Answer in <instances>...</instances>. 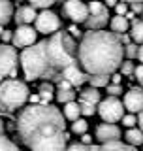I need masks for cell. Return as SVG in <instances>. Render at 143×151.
I'll use <instances>...</instances> for the list:
<instances>
[{"label": "cell", "mask_w": 143, "mask_h": 151, "mask_svg": "<svg viewBox=\"0 0 143 151\" xmlns=\"http://www.w3.org/2000/svg\"><path fill=\"white\" fill-rule=\"evenodd\" d=\"M17 132L30 151H66V125L59 108L30 104L19 113Z\"/></svg>", "instance_id": "obj_1"}, {"label": "cell", "mask_w": 143, "mask_h": 151, "mask_svg": "<svg viewBox=\"0 0 143 151\" xmlns=\"http://www.w3.org/2000/svg\"><path fill=\"white\" fill-rule=\"evenodd\" d=\"M79 64L90 76L115 74L124 63V45L117 32L107 30H89L81 38L77 47Z\"/></svg>", "instance_id": "obj_2"}, {"label": "cell", "mask_w": 143, "mask_h": 151, "mask_svg": "<svg viewBox=\"0 0 143 151\" xmlns=\"http://www.w3.org/2000/svg\"><path fill=\"white\" fill-rule=\"evenodd\" d=\"M19 63H21V68L28 81H34L38 78L55 79V81L60 79V74H56V70L51 66L49 57H47V40L25 47L23 53L19 55Z\"/></svg>", "instance_id": "obj_3"}, {"label": "cell", "mask_w": 143, "mask_h": 151, "mask_svg": "<svg viewBox=\"0 0 143 151\" xmlns=\"http://www.w3.org/2000/svg\"><path fill=\"white\" fill-rule=\"evenodd\" d=\"M47 57L55 70H64L66 66L77 64V45L70 32H55L47 40Z\"/></svg>", "instance_id": "obj_4"}, {"label": "cell", "mask_w": 143, "mask_h": 151, "mask_svg": "<svg viewBox=\"0 0 143 151\" xmlns=\"http://www.w3.org/2000/svg\"><path fill=\"white\" fill-rule=\"evenodd\" d=\"M28 87L19 79H4L0 83V110H17L28 100Z\"/></svg>", "instance_id": "obj_5"}, {"label": "cell", "mask_w": 143, "mask_h": 151, "mask_svg": "<svg viewBox=\"0 0 143 151\" xmlns=\"http://www.w3.org/2000/svg\"><path fill=\"white\" fill-rule=\"evenodd\" d=\"M98 113L104 123H117L124 117V102H121L117 96H107L98 104Z\"/></svg>", "instance_id": "obj_6"}, {"label": "cell", "mask_w": 143, "mask_h": 151, "mask_svg": "<svg viewBox=\"0 0 143 151\" xmlns=\"http://www.w3.org/2000/svg\"><path fill=\"white\" fill-rule=\"evenodd\" d=\"M17 51L8 44H0V83L4 78H15L17 76Z\"/></svg>", "instance_id": "obj_7"}, {"label": "cell", "mask_w": 143, "mask_h": 151, "mask_svg": "<svg viewBox=\"0 0 143 151\" xmlns=\"http://www.w3.org/2000/svg\"><path fill=\"white\" fill-rule=\"evenodd\" d=\"M89 12L90 15L87 19V28L89 30H102V27L107 25L109 21V12H107V6L102 2H90L89 4Z\"/></svg>", "instance_id": "obj_8"}, {"label": "cell", "mask_w": 143, "mask_h": 151, "mask_svg": "<svg viewBox=\"0 0 143 151\" xmlns=\"http://www.w3.org/2000/svg\"><path fill=\"white\" fill-rule=\"evenodd\" d=\"M62 13L64 17H68L72 23H87V19L90 15L89 6L81 0H66L62 4Z\"/></svg>", "instance_id": "obj_9"}, {"label": "cell", "mask_w": 143, "mask_h": 151, "mask_svg": "<svg viewBox=\"0 0 143 151\" xmlns=\"http://www.w3.org/2000/svg\"><path fill=\"white\" fill-rule=\"evenodd\" d=\"M36 30L41 32V34H55L60 28V19L55 12H49V9H44L41 13H38L36 21Z\"/></svg>", "instance_id": "obj_10"}, {"label": "cell", "mask_w": 143, "mask_h": 151, "mask_svg": "<svg viewBox=\"0 0 143 151\" xmlns=\"http://www.w3.org/2000/svg\"><path fill=\"white\" fill-rule=\"evenodd\" d=\"M36 36H38V30L36 27H30V25H21L17 27V30L13 32V45L15 47H30L36 44Z\"/></svg>", "instance_id": "obj_11"}, {"label": "cell", "mask_w": 143, "mask_h": 151, "mask_svg": "<svg viewBox=\"0 0 143 151\" xmlns=\"http://www.w3.org/2000/svg\"><path fill=\"white\" fill-rule=\"evenodd\" d=\"M96 138L100 144H111V142H121V129L115 123H102L96 127Z\"/></svg>", "instance_id": "obj_12"}, {"label": "cell", "mask_w": 143, "mask_h": 151, "mask_svg": "<svg viewBox=\"0 0 143 151\" xmlns=\"http://www.w3.org/2000/svg\"><path fill=\"white\" fill-rule=\"evenodd\" d=\"M124 108L130 113H141L143 111V89L134 87L124 94Z\"/></svg>", "instance_id": "obj_13"}, {"label": "cell", "mask_w": 143, "mask_h": 151, "mask_svg": "<svg viewBox=\"0 0 143 151\" xmlns=\"http://www.w3.org/2000/svg\"><path fill=\"white\" fill-rule=\"evenodd\" d=\"M60 76H62V79H68L72 85H83L85 81H89V78H90V74L79 70L77 64L66 66L64 70H60Z\"/></svg>", "instance_id": "obj_14"}, {"label": "cell", "mask_w": 143, "mask_h": 151, "mask_svg": "<svg viewBox=\"0 0 143 151\" xmlns=\"http://www.w3.org/2000/svg\"><path fill=\"white\" fill-rule=\"evenodd\" d=\"M36 17H38L36 8H32V6H19L15 15H13V19H15V23L19 27L21 25H30L32 21H36Z\"/></svg>", "instance_id": "obj_15"}, {"label": "cell", "mask_w": 143, "mask_h": 151, "mask_svg": "<svg viewBox=\"0 0 143 151\" xmlns=\"http://www.w3.org/2000/svg\"><path fill=\"white\" fill-rule=\"evenodd\" d=\"M13 15V4L11 0H0V27L8 25Z\"/></svg>", "instance_id": "obj_16"}, {"label": "cell", "mask_w": 143, "mask_h": 151, "mask_svg": "<svg viewBox=\"0 0 143 151\" xmlns=\"http://www.w3.org/2000/svg\"><path fill=\"white\" fill-rule=\"evenodd\" d=\"M62 111H64V117H66V119H70L72 123H74V121H77L79 115H81V106H79V102L74 100V102L64 104Z\"/></svg>", "instance_id": "obj_17"}, {"label": "cell", "mask_w": 143, "mask_h": 151, "mask_svg": "<svg viewBox=\"0 0 143 151\" xmlns=\"http://www.w3.org/2000/svg\"><path fill=\"white\" fill-rule=\"evenodd\" d=\"M109 25H111V30H113V32H117V34H122V32L128 30L130 23H128V19H126L124 15H115V17H111Z\"/></svg>", "instance_id": "obj_18"}, {"label": "cell", "mask_w": 143, "mask_h": 151, "mask_svg": "<svg viewBox=\"0 0 143 151\" xmlns=\"http://www.w3.org/2000/svg\"><path fill=\"white\" fill-rule=\"evenodd\" d=\"M79 100H85V102H90V104H100L102 102V98H100V91L96 87H89V89H85V91H81L79 94Z\"/></svg>", "instance_id": "obj_19"}, {"label": "cell", "mask_w": 143, "mask_h": 151, "mask_svg": "<svg viewBox=\"0 0 143 151\" xmlns=\"http://www.w3.org/2000/svg\"><path fill=\"white\" fill-rule=\"evenodd\" d=\"M124 138L128 142V145H134V147H137V145H141L143 144V130L141 129H128L126 130V134H124Z\"/></svg>", "instance_id": "obj_20"}, {"label": "cell", "mask_w": 143, "mask_h": 151, "mask_svg": "<svg viewBox=\"0 0 143 151\" xmlns=\"http://www.w3.org/2000/svg\"><path fill=\"white\" fill-rule=\"evenodd\" d=\"M100 151H137L134 145L122 144V142H111V144H102Z\"/></svg>", "instance_id": "obj_21"}, {"label": "cell", "mask_w": 143, "mask_h": 151, "mask_svg": "<svg viewBox=\"0 0 143 151\" xmlns=\"http://www.w3.org/2000/svg\"><path fill=\"white\" fill-rule=\"evenodd\" d=\"M55 89H53V85L51 83H41L40 85V96H41V104H49L51 100H53V96H55Z\"/></svg>", "instance_id": "obj_22"}, {"label": "cell", "mask_w": 143, "mask_h": 151, "mask_svg": "<svg viewBox=\"0 0 143 151\" xmlns=\"http://www.w3.org/2000/svg\"><path fill=\"white\" fill-rule=\"evenodd\" d=\"M132 40L136 42V44H143V21H136L132 23V32H130Z\"/></svg>", "instance_id": "obj_23"}, {"label": "cell", "mask_w": 143, "mask_h": 151, "mask_svg": "<svg viewBox=\"0 0 143 151\" xmlns=\"http://www.w3.org/2000/svg\"><path fill=\"white\" fill-rule=\"evenodd\" d=\"M109 76L107 74H98V76H90L89 78V81H90V87H96V89H100V87H107L109 85Z\"/></svg>", "instance_id": "obj_24"}, {"label": "cell", "mask_w": 143, "mask_h": 151, "mask_svg": "<svg viewBox=\"0 0 143 151\" xmlns=\"http://www.w3.org/2000/svg\"><path fill=\"white\" fill-rule=\"evenodd\" d=\"M56 100L60 104H68L75 100V93L72 89H56Z\"/></svg>", "instance_id": "obj_25"}, {"label": "cell", "mask_w": 143, "mask_h": 151, "mask_svg": "<svg viewBox=\"0 0 143 151\" xmlns=\"http://www.w3.org/2000/svg\"><path fill=\"white\" fill-rule=\"evenodd\" d=\"M87 129H89V123L85 119H81V117L77 121L72 123V132H74V134H87Z\"/></svg>", "instance_id": "obj_26"}, {"label": "cell", "mask_w": 143, "mask_h": 151, "mask_svg": "<svg viewBox=\"0 0 143 151\" xmlns=\"http://www.w3.org/2000/svg\"><path fill=\"white\" fill-rule=\"evenodd\" d=\"M66 151H100V145H87V144H72Z\"/></svg>", "instance_id": "obj_27"}, {"label": "cell", "mask_w": 143, "mask_h": 151, "mask_svg": "<svg viewBox=\"0 0 143 151\" xmlns=\"http://www.w3.org/2000/svg\"><path fill=\"white\" fill-rule=\"evenodd\" d=\"M0 151H21V149H19L9 138H6V136L2 134L0 136Z\"/></svg>", "instance_id": "obj_28"}, {"label": "cell", "mask_w": 143, "mask_h": 151, "mask_svg": "<svg viewBox=\"0 0 143 151\" xmlns=\"http://www.w3.org/2000/svg\"><path fill=\"white\" fill-rule=\"evenodd\" d=\"M30 2V6L32 8H40V9H49L51 6H53L55 2H59V0H28Z\"/></svg>", "instance_id": "obj_29"}, {"label": "cell", "mask_w": 143, "mask_h": 151, "mask_svg": "<svg viewBox=\"0 0 143 151\" xmlns=\"http://www.w3.org/2000/svg\"><path fill=\"white\" fill-rule=\"evenodd\" d=\"M124 55H126L128 60H130V59H136V57L139 55V47H137L136 42H134V44H126L124 45Z\"/></svg>", "instance_id": "obj_30"}, {"label": "cell", "mask_w": 143, "mask_h": 151, "mask_svg": "<svg viewBox=\"0 0 143 151\" xmlns=\"http://www.w3.org/2000/svg\"><path fill=\"white\" fill-rule=\"evenodd\" d=\"M79 106H81V115H94L96 113V106L90 104V102L79 100Z\"/></svg>", "instance_id": "obj_31"}, {"label": "cell", "mask_w": 143, "mask_h": 151, "mask_svg": "<svg viewBox=\"0 0 143 151\" xmlns=\"http://www.w3.org/2000/svg\"><path fill=\"white\" fill-rule=\"evenodd\" d=\"M137 123H139V119L136 117V113H128L122 117V127H126V129H134Z\"/></svg>", "instance_id": "obj_32"}, {"label": "cell", "mask_w": 143, "mask_h": 151, "mask_svg": "<svg viewBox=\"0 0 143 151\" xmlns=\"http://www.w3.org/2000/svg\"><path fill=\"white\" fill-rule=\"evenodd\" d=\"M134 70H136V66L132 60H124V63L121 64V72L124 74V76H130V74H134Z\"/></svg>", "instance_id": "obj_33"}, {"label": "cell", "mask_w": 143, "mask_h": 151, "mask_svg": "<svg viewBox=\"0 0 143 151\" xmlns=\"http://www.w3.org/2000/svg\"><path fill=\"white\" fill-rule=\"evenodd\" d=\"M107 93H109V96H117V94H121L122 93V87L121 85H107Z\"/></svg>", "instance_id": "obj_34"}, {"label": "cell", "mask_w": 143, "mask_h": 151, "mask_svg": "<svg viewBox=\"0 0 143 151\" xmlns=\"http://www.w3.org/2000/svg\"><path fill=\"white\" fill-rule=\"evenodd\" d=\"M115 12H117V15H126V13H128L126 2H119L117 6H115Z\"/></svg>", "instance_id": "obj_35"}, {"label": "cell", "mask_w": 143, "mask_h": 151, "mask_svg": "<svg viewBox=\"0 0 143 151\" xmlns=\"http://www.w3.org/2000/svg\"><path fill=\"white\" fill-rule=\"evenodd\" d=\"M56 83H59V89H72V83L68 79H62V76H60V79Z\"/></svg>", "instance_id": "obj_36"}, {"label": "cell", "mask_w": 143, "mask_h": 151, "mask_svg": "<svg viewBox=\"0 0 143 151\" xmlns=\"http://www.w3.org/2000/svg\"><path fill=\"white\" fill-rule=\"evenodd\" d=\"M68 32H70V34L74 36V38H83V36H81V30H79V28L75 27V25H72V27L68 28Z\"/></svg>", "instance_id": "obj_37"}, {"label": "cell", "mask_w": 143, "mask_h": 151, "mask_svg": "<svg viewBox=\"0 0 143 151\" xmlns=\"http://www.w3.org/2000/svg\"><path fill=\"white\" fill-rule=\"evenodd\" d=\"M134 76L137 79H139V83L143 81V64H139V66H136V70H134Z\"/></svg>", "instance_id": "obj_38"}, {"label": "cell", "mask_w": 143, "mask_h": 151, "mask_svg": "<svg viewBox=\"0 0 143 151\" xmlns=\"http://www.w3.org/2000/svg\"><path fill=\"white\" fill-rule=\"evenodd\" d=\"M0 38H2L4 42H9V40H13V32L11 30H4L2 34H0Z\"/></svg>", "instance_id": "obj_39"}, {"label": "cell", "mask_w": 143, "mask_h": 151, "mask_svg": "<svg viewBox=\"0 0 143 151\" xmlns=\"http://www.w3.org/2000/svg\"><path fill=\"white\" fill-rule=\"evenodd\" d=\"M132 12H134V13L143 12V2H136V4H132Z\"/></svg>", "instance_id": "obj_40"}, {"label": "cell", "mask_w": 143, "mask_h": 151, "mask_svg": "<svg viewBox=\"0 0 143 151\" xmlns=\"http://www.w3.org/2000/svg\"><path fill=\"white\" fill-rule=\"evenodd\" d=\"M28 100H30V104H41V96H40V93L38 94H32V96H28Z\"/></svg>", "instance_id": "obj_41"}, {"label": "cell", "mask_w": 143, "mask_h": 151, "mask_svg": "<svg viewBox=\"0 0 143 151\" xmlns=\"http://www.w3.org/2000/svg\"><path fill=\"white\" fill-rule=\"evenodd\" d=\"M111 79H113V83H115V85H121V79H122V76L121 74H111Z\"/></svg>", "instance_id": "obj_42"}, {"label": "cell", "mask_w": 143, "mask_h": 151, "mask_svg": "<svg viewBox=\"0 0 143 151\" xmlns=\"http://www.w3.org/2000/svg\"><path fill=\"white\" fill-rule=\"evenodd\" d=\"M81 144H87V145H92V136H89V134H83V142Z\"/></svg>", "instance_id": "obj_43"}, {"label": "cell", "mask_w": 143, "mask_h": 151, "mask_svg": "<svg viewBox=\"0 0 143 151\" xmlns=\"http://www.w3.org/2000/svg\"><path fill=\"white\" fill-rule=\"evenodd\" d=\"M117 4H119L117 0H106V6H107V8H115Z\"/></svg>", "instance_id": "obj_44"}, {"label": "cell", "mask_w": 143, "mask_h": 151, "mask_svg": "<svg viewBox=\"0 0 143 151\" xmlns=\"http://www.w3.org/2000/svg\"><path fill=\"white\" fill-rule=\"evenodd\" d=\"M137 60H139V63H143V44L139 45V55H137Z\"/></svg>", "instance_id": "obj_45"}, {"label": "cell", "mask_w": 143, "mask_h": 151, "mask_svg": "<svg viewBox=\"0 0 143 151\" xmlns=\"http://www.w3.org/2000/svg\"><path fill=\"white\" fill-rule=\"evenodd\" d=\"M137 119H139V123H137V125H139V129L143 130V111L139 113V115H137Z\"/></svg>", "instance_id": "obj_46"}, {"label": "cell", "mask_w": 143, "mask_h": 151, "mask_svg": "<svg viewBox=\"0 0 143 151\" xmlns=\"http://www.w3.org/2000/svg\"><path fill=\"white\" fill-rule=\"evenodd\" d=\"M130 38H132V36H126V34H122V36H121V40L124 42V44H130Z\"/></svg>", "instance_id": "obj_47"}, {"label": "cell", "mask_w": 143, "mask_h": 151, "mask_svg": "<svg viewBox=\"0 0 143 151\" xmlns=\"http://www.w3.org/2000/svg\"><path fill=\"white\" fill-rule=\"evenodd\" d=\"M134 15H136V13H134V12H128V13H126V15H124V17L128 19V21H130V19H134Z\"/></svg>", "instance_id": "obj_48"}, {"label": "cell", "mask_w": 143, "mask_h": 151, "mask_svg": "<svg viewBox=\"0 0 143 151\" xmlns=\"http://www.w3.org/2000/svg\"><path fill=\"white\" fill-rule=\"evenodd\" d=\"M4 134V123H2V119H0V136Z\"/></svg>", "instance_id": "obj_49"}, {"label": "cell", "mask_w": 143, "mask_h": 151, "mask_svg": "<svg viewBox=\"0 0 143 151\" xmlns=\"http://www.w3.org/2000/svg\"><path fill=\"white\" fill-rule=\"evenodd\" d=\"M124 2H130V4H136V2H143V0H124Z\"/></svg>", "instance_id": "obj_50"}, {"label": "cell", "mask_w": 143, "mask_h": 151, "mask_svg": "<svg viewBox=\"0 0 143 151\" xmlns=\"http://www.w3.org/2000/svg\"><path fill=\"white\" fill-rule=\"evenodd\" d=\"M59 2H66V0H59Z\"/></svg>", "instance_id": "obj_51"}, {"label": "cell", "mask_w": 143, "mask_h": 151, "mask_svg": "<svg viewBox=\"0 0 143 151\" xmlns=\"http://www.w3.org/2000/svg\"><path fill=\"white\" fill-rule=\"evenodd\" d=\"M15 2H23V0H15Z\"/></svg>", "instance_id": "obj_52"}, {"label": "cell", "mask_w": 143, "mask_h": 151, "mask_svg": "<svg viewBox=\"0 0 143 151\" xmlns=\"http://www.w3.org/2000/svg\"><path fill=\"white\" fill-rule=\"evenodd\" d=\"M141 85H143V81H141Z\"/></svg>", "instance_id": "obj_53"}]
</instances>
